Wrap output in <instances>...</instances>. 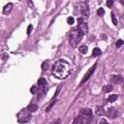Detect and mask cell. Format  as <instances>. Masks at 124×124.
Returning <instances> with one entry per match:
<instances>
[{"label":"cell","instance_id":"e0dca14e","mask_svg":"<svg viewBox=\"0 0 124 124\" xmlns=\"http://www.w3.org/2000/svg\"><path fill=\"white\" fill-rule=\"evenodd\" d=\"M110 15H111V20H112V23H113L114 25H117V19H116V17H115V16H114V14H113V13H111Z\"/></svg>","mask_w":124,"mask_h":124},{"label":"cell","instance_id":"ba28073f","mask_svg":"<svg viewBox=\"0 0 124 124\" xmlns=\"http://www.w3.org/2000/svg\"><path fill=\"white\" fill-rule=\"evenodd\" d=\"M12 9H13V4H12V3H8V4L4 7V9H3V13H4L5 15H7V14H9V13L12 11Z\"/></svg>","mask_w":124,"mask_h":124},{"label":"cell","instance_id":"9a60e30c","mask_svg":"<svg viewBox=\"0 0 124 124\" xmlns=\"http://www.w3.org/2000/svg\"><path fill=\"white\" fill-rule=\"evenodd\" d=\"M73 124H84V123L82 122V120H81V119H80V117L78 116V117H77V118L74 120Z\"/></svg>","mask_w":124,"mask_h":124},{"label":"cell","instance_id":"603a6c76","mask_svg":"<svg viewBox=\"0 0 124 124\" xmlns=\"http://www.w3.org/2000/svg\"><path fill=\"white\" fill-rule=\"evenodd\" d=\"M36 90H37V88H36V86H33V87L31 88V93H33V94H35V93H36Z\"/></svg>","mask_w":124,"mask_h":124},{"label":"cell","instance_id":"9c48e42d","mask_svg":"<svg viewBox=\"0 0 124 124\" xmlns=\"http://www.w3.org/2000/svg\"><path fill=\"white\" fill-rule=\"evenodd\" d=\"M81 15H82V16H84V17H87V16H89V10H88L87 7H83V8L81 9Z\"/></svg>","mask_w":124,"mask_h":124},{"label":"cell","instance_id":"2e32d148","mask_svg":"<svg viewBox=\"0 0 124 124\" xmlns=\"http://www.w3.org/2000/svg\"><path fill=\"white\" fill-rule=\"evenodd\" d=\"M97 14H98V16H103L105 15V10H104L103 8H99V9H98V11H97Z\"/></svg>","mask_w":124,"mask_h":124},{"label":"cell","instance_id":"44dd1931","mask_svg":"<svg viewBox=\"0 0 124 124\" xmlns=\"http://www.w3.org/2000/svg\"><path fill=\"white\" fill-rule=\"evenodd\" d=\"M42 68H43V70H46V68H47V63L46 62H44L43 65H42Z\"/></svg>","mask_w":124,"mask_h":124},{"label":"cell","instance_id":"6da1fadb","mask_svg":"<svg viewBox=\"0 0 124 124\" xmlns=\"http://www.w3.org/2000/svg\"><path fill=\"white\" fill-rule=\"evenodd\" d=\"M70 64L62 59L57 60L52 67V74L57 78H66L70 74Z\"/></svg>","mask_w":124,"mask_h":124},{"label":"cell","instance_id":"d6986e66","mask_svg":"<svg viewBox=\"0 0 124 124\" xmlns=\"http://www.w3.org/2000/svg\"><path fill=\"white\" fill-rule=\"evenodd\" d=\"M116 47H120L122 45H123V40H121V39H119L117 42H116Z\"/></svg>","mask_w":124,"mask_h":124},{"label":"cell","instance_id":"cb8c5ba5","mask_svg":"<svg viewBox=\"0 0 124 124\" xmlns=\"http://www.w3.org/2000/svg\"><path fill=\"white\" fill-rule=\"evenodd\" d=\"M112 4H113V1H111V0H109V1H108V2H107V5H108V7H110Z\"/></svg>","mask_w":124,"mask_h":124},{"label":"cell","instance_id":"7c38bea8","mask_svg":"<svg viewBox=\"0 0 124 124\" xmlns=\"http://www.w3.org/2000/svg\"><path fill=\"white\" fill-rule=\"evenodd\" d=\"M117 98H118V96H117L116 94H112V95H109V96H108V102H110V103H112V102L116 101V100H117Z\"/></svg>","mask_w":124,"mask_h":124},{"label":"cell","instance_id":"30bf717a","mask_svg":"<svg viewBox=\"0 0 124 124\" xmlns=\"http://www.w3.org/2000/svg\"><path fill=\"white\" fill-rule=\"evenodd\" d=\"M37 108H38V106H37V105H34V104H31V105H29V106L27 107V109H28L29 111H31V112L36 111Z\"/></svg>","mask_w":124,"mask_h":124},{"label":"cell","instance_id":"4fadbf2b","mask_svg":"<svg viewBox=\"0 0 124 124\" xmlns=\"http://www.w3.org/2000/svg\"><path fill=\"white\" fill-rule=\"evenodd\" d=\"M101 53H102V51H101V49H100L99 47H95V48L93 49V51H92L93 56H99Z\"/></svg>","mask_w":124,"mask_h":124},{"label":"cell","instance_id":"5b68a950","mask_svg":"<svg viewBox=\"0 0 124 124\" xmlns=\"http://www.w3.org/2000/svg\"><path fill=\"white\" fill-rule=\"evenodd\" d=\"M78 28L82 32L83 35L87 34V32H88V26H87V23H85V22H81V23H79L78 26Z\"/></svg>","mask_w":124,"mask_h":124},{"label":"cell","instance_id":"7402d4cb","mask_svg":"<svg viewBox=\"0 0 124 124\" xmlns=\"http://www.w3.org/2000/svg\"><path fill=\"white\" fill-rule=\"evenodd\" d=\"M99 124H108V122H107L106 119H101L100 122H99Z\"/></svg>","mask_w":124,"mask_h":124},{"label":"cell","instance_id":"8992f818","mask_svg":"<svg viewBox=\"0 0 124 124\" xmlns=\"http://www.w3.org/2000/svg\"><path fill=\"white\" fill-rule=\"evenodd\" d=\"M108 115L110 118H115V117L118 115V112H117L116 108H109L108 110Z\"/></svg>","mask_w":124,"mask_h":124},{"label":"cell","instance_id":"ac0fdd59","mask_svg":"<svg viewBox=\"0 0 124 124\" xmlns=\"http://www.w3.org/2000/svg\"><path fill=\"white\" fill-rule=\"evenodd\" d=\"M67 22H68L69 24H73V23L75 22V19H74V17H73V16H69V17L67 18Z\"/></svg>","mask_w":124,"mask_h":124},{"label":"cell","instance_id":"277c9868","mask_svg":"<svg viewBox=\"0 0 124 124\" xmlns=\"http://www.w3.org/2000/svg\"><path fill=\"white\" fill-rule=\"evenodd\" d=\"M95 68H96V64H95V65H93V67H91V68H90V69L87 71V73L84 75L83 78L81 79V81H80V84L84 83V82H85V81H86V80H87V79H88V78H89L92 76V74H93V73H94V71H95Z\"/></svg>","mask_w":124,"mask_h":124},{"label":"cell","instance_id":"ffe728a7","mask_svg":"<svg viewBox=\"0 0 124 124\" xmlns=\"http://www.w3.org/2000/svg\"><path fill=\"white\" fill-rule=\"evenodd\" d=\"M32 29H33V26H32L31 24H29V25H28V27H27V34H28V35L31 33Z\"/></svg>","mask_w":124,"mask_h":124},{"label":"cell","instance_id":"7a4b0ae2","mask_svg":"<svg viewBox=\"0 0 124 124\" xmlns=\"http://www.w3.org/2000/svg\"><path fill=\"white\" fill-rule=\"evenodd\" d=\"M83 37V34L82 32L78 28V27H75L71 30L70 32V35H69V41H70V44L73 46H76L81 40V38Z\"/></svg>","mask_w":124,"mask_h":124},{"label":"cell","instance_id":"8fae6325","mask_svg":"<svg viewBox=\"0 0 124 124\" xmlns=\"http://www.w3.org/2000/svg\"><path fill=\"white\" fill-rule=\"evenodd\" d=\"M102 90L105 93H108V92H110L112 90V87H111V85H108H108H104L103 88H102Z\"/></svg>","mask_w":124,"mask_h":124},{"label":"cell","instance_id":"3957f363","mask_svg":"<svg viewBox=\"0 0 124 124\" xmlns=\"http://www.w3.org/2000/svg\"><path fill=\"white\" fill-rule=\"evenodd\" d=\"M79 117L83 123L89 124L92 120V110L90 108H83L79 112Z\"/></svg>","mask_w":124,"mask_h":124},{"label":"cell","instance_id":"5bb4252c","mask_svg":"<svg viewBox=\"0 0 124 124\" xmlns=\"http://www.w3.org/2000/svg\"><path fill=\"white\" fill-rule=\"evenodd\" d=\"M78 49H79V51L81 52V53H86L87 52V50H88V47H87V46H84V45H82V46H80L79 47H78Z\"/></svg>","mask_w":124,"mask_h":124},{"label":"cell","instance_id":"52a82bcc","mask_svg":"<svg viewBox=\"0 0 124 124\" xmlns=\"http://www.w3.org/2000/svg\"><path fill=\"white\" fill-rule=\"evenodd\" d=\"M110 79L114 82V83H121L122 81H123V78H122V76H119V75H114V76H111V78H110Z\"/></svg>","mask_w":124,"mask_h":124}]
</instances>
